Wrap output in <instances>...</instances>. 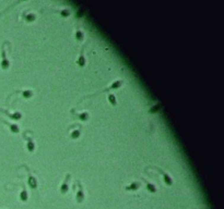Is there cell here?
Here are the masks:
<instances>
[{
  "label": "cell",
  "mask_w": 224,
  "mask_h": 209,
  "mask_svg": "<svg viewBox=\"0 0 224 209\" xmlns=\"http://www.w3.org/2000/svg\"><path fill=\"white\" fill-rule=\"evenodd\" d=\"M107 100H108V102L112 105L113 107L117 106V98H116L115 95L112 94V93H109V94L107 95Z\"/></svg>",
  "instance_id": "cell-19"
},
{
  "label": "cell",
  "mask_w": 224,
  "mask_h": 209,
  "mask_svg": "<svg viewBox=\"0 0 224 209\" xmlns=\"http://www.w3.org/2000/svg\"><path fill=\"white\" fill-rule=\"evenodd\" d=\"M154 168H155V169L159 171V173L162 175V178H163V182H164V184L166 185V186H172V185L174 184L173 179H172V177L167 173V172H165L164 170H162V169H160V168H158V167H154Z\"/></svg>",
  "instance_id": "cell-7"
},
{
  "label": "cell",
  "mask_w": 224,
  "mask_h": 209,
  "mask_svg": "<svg viewBox=\"0 0 224 209\" xmlns=\"http://www.w3.org/2000/svg\"><path fill=\"white\" fill-rule=\"evenodd\" d=\"M144 183H145V188H147V191L149 192V193H151V194H154V193H156V186L154 185V183H152V182L148 181V180H143Z\"/></svg>",
  "instance_id": "cell-17"
},
{
  "label": "cell",
  "mask_w": 224,
  "mask_h": 209,
  "mask_svg": "<svg viewBox=\"0 0 224 209\" xmlns=\"http://www.w3.org/2000/svg\"><path fill=\"white\" fill-rule=\"evenodd\" d=\"M140 186H141L140 182L135 181V182H131L129 185H127L126 187H125V190H126L127 192H137L140 188Z\"/></svg>",
  "instance_id": "cell-15"
},
{
  "label": "cell",
  "mask_w": 224,
  "mask_h": 209,
  "mask_svg": "<svg viewBox=\"0 0 224 209\" xmlns=\"http://www.w3.org/2000/svg\"><path fill=\"white\" fill-rule=\"evenodd\" d=\"M123 85H124V80H121V79L116 80V81H114V82H113V83L111 84L107 88L103 89L102 93H106V92H109V91H115V89H118V88H120Z\"/></svg>",
  "instance_id": "cell-10"
},
{
  "label": "cell",
  "mask_w": 224,
  "mask_h": 209,
  "mask_svg": "<svg viewBox=\"0 0 224 209\" xmlns=\"http://www.w3.org/2000/svg\"><path fill=\"white\" fill-rule=\"evenodd\" d=\"M22 17H23V20L25 22L32 23V22H34L36 20V14L33 13L32 11H28V12H24V13L22 14Z\"/></svg>",
  "instance_id": "cell-14"
},
{
  "label": "cell",
  "mask_w": 224,
  "mask_h": 209,
  "mask_svg": "<svg viewBox=\"0 0 224 209\" xmlns=\"http://www.w3.org/2000/svg\"><path fill=\"white\" fill-rule=\"evenodd\" d=\"M81 134H82V126L80 124H73L69 128V137L71 139L80 138Z\"/></svg>",
  "instance_id": "cell-4"
},
{
  "label": "cell",
  "mask_w": 224,
  "mask_h": 209,
  "mask_svg": "<svg viewBox=\"0 0 224 209\" xmlns=\"http://www.w3.org/2000/svg\"><path fill=\"white\" fill-rule=\"evenodd\" d=\"M0 112H4L8 118H10L11 120H13V121H20V120L23 118V115H22L20 111L10 112V111H8V110H4V109H0Z\"/></svg>",
  "instance_id": "cell-8"
},
{
  "label": "cell",
  "mask_w": 224,
  "mask_h": 209,
  "mask_svg": "<svg viewBox=\"0 0 224 209\" xmlns=\"http://www.w3.org/2000/svg\"><path fill=\"white\" fill-rule=\"evenodd\" d=\"M70 179H71V174L67 173L63 181L61 182V184L59 186V192L61 195H66L67 193L69 192V183H70Z\"/></svg>",
  "instance_id": "cell-6"
},
{
  "label": "cell",
  "mask_w": 224,
  "mask_h": 209,
  "mask_svg": "<svg viewBox=\"0 0 224 209\" xmlns=\"http://www.w3.org/2000/svg\"><path fill=\"white\" fill-rule=\"evenodd\" d=\"M0 121L2 122L4 124H6V125L9 128V131H10L11 133H13V134H19L20 131H21L20 126H19L17 123H12V122H9L8 120H4V119H0Z\"/></svg>",
  "instance_id": "cell-9"
},
{
  "label": "cell",
  "mask_w": 224,
  "mask_h": 209,
  "mask_svg": "<svg viewBox=\"0 0 224 209\" xmlns=\"http://www.w3.org/2000/svg\"><path fill=\"white\" fill-rule=\"evenodd\" d=\"M76 63H77V66H79L80 69L84 68L85 64H87V59H85V56H84V48L81 49L80 55H79V57H78V59H77V61H76Z\"/></svg>",
  "instance_id": "cell-13"
},
{
  "label": "cell",
  "mask_w": 224,
  "mask_h": 209,
  "mask_svg": "<svg viewBox=\"0 0 224 209\" xmlns=\"http://www.w3.org/2000/svg\"><path fill=\"white\" fill-rule=\"evenodd\" d=\"M74 38H76V40H77L78 43H83L84 42V38H85V35H84V32L82 31L80 28V26H78L76 27V31H74Z\"/></svg>",
  "instance_id": "cell-12"
},
{
  "label": "cell",
  "mask_w": 224,
  "mask_h": 209,
  "mask_svg": "<svg viewBox=\"0 0 224 209\" xmlns=\"http://www.w3.org/2000/svg\"><path fill=\"white\" fill-rule=\"evenodd\" d=\"M25 169H26V171H28V187L31 188V190H37L39 188V180L36 179L35 175H33V174L31 173V171H30V169H28V166H25Z\"/></svg>",
  "instance_id": "cell-2"
},
{
  "label": "cell",
  "mask_w": 224,
  "mask_h": 209,
  "mask_svg": "<svg viewBox=\"0 0 224 209\" xmlns=\"http://www.w3.org/2000/svg\"><path fill=\"white\" fill-rule=\"evenodd\" d=\"M21 95L24 99H30V98L33 97L34 94H33V91H31V89H24V91L21 92Z\"/></svg>",
  "instance_id": "cell-20"
},
{
  "label": "cell",
  "mask_w": 224,
  "mask_h": 209,
  "mask_svg": "<svg viewBox=\"0 0 224 209\" xmlns=\"http://www.w3.org/2000/svg\"><path fill=\"white\" fill-rule=\"evenodd\" d=\"M77 192H76V203L77 204H82L85 199V194H84V190L83 186H82V183H81L80 180L77 181Z\"/></svg>",
  "instance_id": "cell-5"
},
{
  "label": "cell",
  "mask_w": 224,
  "mask_h": 209,
  "mask_svg": "<svg viewBox=\"0 0 224 209\" xmlns=\"http://www.w3.org/2000/svg\"><path fill=\"white\" fill-rule=\"evenodd\" d=\"M0 68L4 71L10 69V60L7 56V51H6V43L1 46V61H0Z\"/></svg>",
  "instance_id": "cell-1"
},
{
  "label": "cell",
  "mask_w": 224,
  "mask_h": 209,
  "mask_svg": "<svg viewBox=\"0 0 224 209\" xmlns=\"http://www.w3.org/2000/svg\"><path fill=\"white\" fill-rule=\"evenodd\" d=\"M58 13L61 17H69L71 15V10L69 8H65V9H61V10L58 11Z\"/></svg>",
  "instance_id": "cell-18"
},
{
  "label": "cell",
  "mask_w": 224,
  "mask_h": 209,
  "mask_svg": "<svg viewBox=\"0 0 224 209\" xmlns=\"http://www.w3.org/2000/svg\"><path fill=\"white\" fill-rule=\"evenodd\" d=\"M23 137H24L25 142H26V148H28V153H34L35 151V142L32 136H30V131H25L23 133Z\"/></svg>",
  "instance_id": "cell-3"
},
{
  "label": "cell",
  "mask_w": 224,
  "mask_h": 209,
  "mask_svg": "<svg viewBox=\"0 0 224 209\" xmlns=\"http://www.w3.org/2000/svg\"><path fill=\"white\" fill-rule=\"evenodd\" d=\"M72 115L76 117V119H78L79 121L81 122H88L91 118L90 115V112L89 111H81V112H76V113H72Z\"/></svg>",
  "instance_id": "cell-11"
},
{
  "label": "cell",
  "mask_w": 224,
  "mask_h": 209,
  "mask_svg": "<svg viewBox=\"0 0 224 209\" xmlns=\"http://www.w3.org/2000/svg\"><path fill=\"white\" fill-rule=\"evenodd\" d=\"M20 200L22 203H26L28 200V193L24 184L22 185V191L20 192Z\"/></svg>",
  "instance_id": "cell-16"
},
{
  "label": "cell",
  "mask_w": 224,
  "mask_h": 209,
  "mask_svg": "<svg viewBox=\"0 0 224 209\" xmlns=\"http://www.w3.org/2000/svg\"><path fill=\"white\" fill-rule=\"evenodd\" d=\"M160 108H161V106H160V105H158L156 107H154V106H153V107L151 108L150 112H151V113H153V112H156V111H158V110H159V109H160Z\"/></svg>",
  "instance_id": "cell-21"
}]
</instances>
